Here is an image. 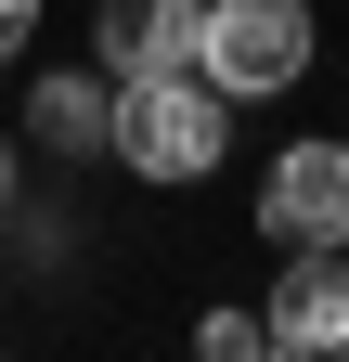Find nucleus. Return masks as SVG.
<instances>
[{
  "instance_id": "obj_2",
  "label": "nucleus",
  "mask_w": 349,
  "mask_h": 362,
  "mask_svg": "<svg viewBox=\"0 0 349 362\" xmlns=\"http://www.w3.org/2000/svg\"><path fill=\"white\" fill-rule=\"evenodd\" d=\"M311 65V13L297 0H207L194 13V78L220 104H259V90H297Z\"/></svg>"
},
{
  "instance_id": "obj_9",
  "label": "nucleus",
  "mask_w": 349,
  "mask_h": 362,
  "mask_svg": "<svg viewBox=\"0 0 349 362\" xmlns=\"http://www.w3.org/2000/svg\"><path fill=\"white\" fill-rule=\"evenodd\" d=\"M259 362H336V349H259Z\"/></svg>"
},
{
  "instance_id": "obj_8",
  "label": "nucleus",
  "mask_w": 349,
  "mask_h": 362,
  "mask_svg": "<svg viewBox=\"0 0 349 362\" xmlns=\"http://www.w3.org/2000/svg\"><path fill=\"white\" fill-rule=\"evenodd\" d=\"M26 26H39V0H0V65L26 52Z\"/></svg>"
},
{
  "instance_id": "obj_3",
  "label": "nucleus",
  "mask_w": 349,
  "mask_h": 362,
  "mask_svg": "<svg viewBox=\"0 0 349 362\" xmlns=\"http://www.w3.org/2000/svg\"><path fill=\"white\" fill-rule=\"evenodd\" d=\"M259 233L272 246H349V143H297L259 181Z\"/></svg>"
},
{
  "instance_id": "obj_4",
  "label": "nucleus",
  "mask_w": 349,
  "mask_h": 362,
  "mask_svg": "<svg viewBox=\"0 0 349 362\" xmlns=\"http://www.w3.org/2000/svg\"><path fill=\"white\" fill-rule=\"evenodd\" d=\"M272 349H349V246H285V285L259 298Z\"/></svg>"
},
{
  "instance_id": "obj_7",
  "label": "nucleus",
  "mask_w": 349,
  "mask_h": 362,
  "mask_svg": "<svg viewBox=\"0 0 349 362\" xmlns=\"http://www.w3.org/2000/svg\"><path fill=\"white\" fill-rule=\"evenodd\" d=\"M194 349H207V362H259V349H272V324H259V310H207Z\"/></svg>"
},
{
  "instance_id": "obj_10",
  "label": "nucleus",
  "mask_w": 349,
  "mask_h": 362,
  "mask_svg": "<svg viewBox=\"0 0 349 362\" xmlns=\"http://www.w3.org/2000/svg\"><path fill=\"white\" fill-rule=\"evenodd\" d=\"M0 207H13V143H0Z\"/></svg>"
},
{
  "instance_id": "obj_1",
  "label": "nucleus",
  "mask_w": 349,
  "mask_h": 362,
  "mask_svg": "<svg viewBox=\"0 0 349 362\" xmlns=\"http://www.w3.org/2000/svg\"><path fill=\"white\" fill-rule=\"evenodd\" d=\"M104 143L143 168V181H207V168H220V143H233V104H220L194 65H155V78H117Z\"/></svg>"
},
{
  "instance_id": "obj_6",
  "label": "nucleus",
  "mask_w": 349,
  "mask_h": 362,
  "mask_svg": "<svg viewBox=\"0 0 349 362\" xmlns=\"http://www.w3.org/2000/svg\"><path fill=\"white\" fill-rule=\"evenodd\" d=\"M104 104H117V90H91V78H39V143H52V156H91L104 143Z\"/></svg>"
},
{
  "instance_id": "obj_5",
  "label": "nucleus",
  "mask_w": 349,
  "mask_h": 362,
  "mask_svg": "<svg viewBox=\"0 0 349 362\" xmlns=\"http://www.w3.org/2000/svg\"><path fill=\"white\" fill-rule=\"evenodd\" d=\"M194 13H207V0H104V78L194 65Z\"/></svg>"
}]
</instances>
